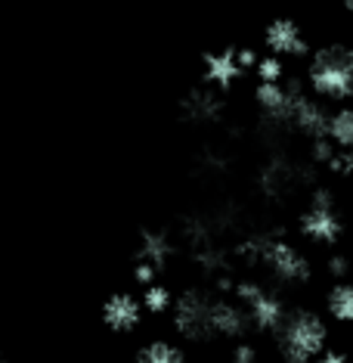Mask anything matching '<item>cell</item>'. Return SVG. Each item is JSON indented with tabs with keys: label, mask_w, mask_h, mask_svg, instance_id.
Segmentation results:
<instances>
[{
	"label": "cell",
	"mask_w": 353,
	"mask_h": 363,
	"mask_svg": "<svg viewBox=\"0 0 353 363\" xmlns=\"http://www.w3.org/2000/svg\"><path fill=\"white\" fill-rule=\"evenodd\" d=\"M251 317L239 301L214 295L211 298V338H226V342H248Z\"/></svg>",
	"instance_id": "obj_6"
},
{
	"label": "cell",
	"mask_w": 353,
	"mask_h": 363,
	"mask_svg": "<svg viewBox=\"0 0 353 363\" xmlns=\"http://www.w3.org/2000/svg\"><path fill=\"white\" fill-rule=\"evenodd\" d=\"M301 233L319 245L338 242V236L344 233V220H341L338 205H310V208L301 214Z\"/></svg>",
	"instance_id": "obj_7"
},
{
	"label": "cell",
	"mask_w": 353,
	"mask_h": 363,
	"mask_svg": "<svg viewBox=\"0 0 353 363\" xmlns=\"http://www.w3.org/2000/svg\"><path fill=\"white\" fill-rule=\"evenodd\" d=\"M328 326L316 311L291 308L276 333V348L285 363H316L325 354Z\"/></svg>",
	"instance_id": "obj_2"
},
{
	"label": "cell",
	"mask_w": 353,
	"mask_h": 363,
	"mask_svg": "<svg viewBox=\"0 0 353 363\" xmlns=\"http://www.w3.org/2000/svg\"><path fill=\"white\" fill-rule=\"evenodd\" d=\"M202 75H204V84L208 87L229 90L242 78L239 50H236V47H226V50H217V53H204L202 56Z\"/></svg>",
	"instance_id": "obj_10"
},
{
	"label": "cell",
	"mask_w": 353,
	"mask_h": 363,
	"mask_svg": "<svg viewBox=\"0 0 353 363\" xmlns=\"http://www.w3.org/2000/svg\"><path fill=\"white\" fill-rule=\"evenodd\" d=\"M239 258L248 264H260L276 283L298 286L310 279V261L298 245L279 233H254L239 245Z\"/></svg>",
	"instance_id": "obj_1"
},
{
	"label": "cell",
	"mask_w": 353,
	"mask_h": 363,
	"mask_svg": "<svg viewBox=\"0 0 353 363\" xmlns=\"http://www.w3.org/2000/svg\"><path fill=\"white\" fill-rule=\"evenodd\" d=\"M325 308L338 323H353V286L350 283H335L325 298Z\"/></svg>",
	"instance_id": "obj_16"
},
{
	"label": "cell",
	"mask_w": 353,
	"mask_h": 363,
	"mask_svg": "<svg viewBox=\"0 0 353 363\" xmlns=\"http://www.w3.org/2000/svg\"><path fill=\"white\" fill-rule=\"evenodd\" d=\"M143 320V301L130 292H115L103 304V323L115 333H130Z\"/></svg>",
	"instance_id": "obj_11"
},
{
	"label": "cell",
	"mask_w": 353,
	"mask_h": 363,
	"mask_svg": "<svg viewBox=\"0 0 353 363\" xmlns=\"http://www.w3.org/2000/svg\"><path fill=\"white\" fill-rule=\"evenodd\" d=\"M254 72H257L260 84H279V81H285V65H282V60H276V56H260Z\"/></svg>",
	"instance_id": "obj_18"
},
{
	"label": "cell",
	"mask_w": 353,
	"mask_h": 363,
	"mask_svg": "<svg viewBox=\"0 0 353 363\" xmlns=\"http://www.w3.org/2000/svg\"><path fill=\"white\" fill-rule=\"evenodd\" d=\"M328 274L338 279V283H344V277L350 274V261L344 258V255H335V258H328Z\"/></svg>",
	"instance_id": "obj_23"
},
{
	"label": "cell",
	"mask_w": 353,
	"mask_h": 363,
	"mask_svg": "<svg viewBox=\"0 0 353 363\" xmlns=\"http://www.w3.org/2000/svg\"><path fill=\"white\" fill-rule=\"evenodd\" d=\"M134 363H190V357L174 342H149L146 348H139Z\"/></svg>",
	"instance_id": "obj_14"
},
{
	"label": "cell",
	"mask_w": 353,
	"mask_h": 363,
	"mask_svg": "<svg viewBox=\"0 0 353 363\" xmlns=\"http://www.w3.org/2000/svg\"><path fill=\"white\" fill-rule=\"evenodd\" d=\"M307 81L323 100H353V47L325 44L310 56Z\"/></svg>",
	"instance_id": "obj_3"
},
{
	"label": "cell",
	"mask_w": 353,
	"mask_h": 363,
	"mask_svg": "<svg viewBox=\"0 0 353 363\" xmlns=\"http://www.w3.org/2000/svg\"><path fill=\"white\" fill-rule=\"evenodd\" d=\"M220 112H224V103H220L214 87H195L183 100L186 121H195V125H202V121H217Z\"/></svg>",
	"instance_id": "obj_12"
},
{
	"label": "cell",
	"mask_w": 353,
	"mask_h": 363,
	"mask_svg": "<svg viewBox=\"0 0 353 363\" xmlns=\"http://www.w3.org/2000/svg\"><path fill=\"white\" fill-rule=\"evenodd\" d=\"M233 295L239 298L242 308L248 311L251 329H260V333H279L282 320L289 317V311H291V308H285L282 292L257 283V279H236Z\"/></svg>",
	"instance_id": "obj_4"
},
{
	"label": "cell",
	"mask_w": 353,
	"mask_h": 363,
	"mask_svg": "<svg viewBox=\"0 0 353 363\" xmlns=\"http://www.w3.org/2000/svg\"><path fill=\"white\" fill-rule=\"evenodd\" d=\"M347 13H350V16H353V0H350V4H347Z\"/></svg>",
	"instance_id": "obj_26"
},
{
	"label": "cell",
	"mask_w": 353,
	"mask_h": 363,
	"mask_svg": "<svg viewBox=\"0 0 353 363\" xmlns=\"http://www.w3.org/2000/svg\"><path fill=\"white\" fill-rule=\"evenodd\" d=\"M328 140L338 150H353V106H341L328 121Z\"/></svg>",
	"instance_id": "obj_15"
},
{
	"label": "cell",
	"mask_w": 353,
	"mask_h": 363,
	"mask_svg": "<svg viewBox=\"0 0 353 363\" xmlns=\"http://www.w3.org/2000/svg\"><path fill=\"white\" fill-rule=\"evenodd\" d=\"M316 363H347V354L344 351H332V348H325V354L319 357Z\"/></svg>",
	"instance_id": "obj_25"
},
{
	"label": "cell",
	"mask_w": 353,
	"mask_h": 363,
	"mask_svg": "<svg viewBox=\"0 0 353 363\" xmlns=\"http://www.w3.org/2000/svg\"><path fill=\"white\" fill-rule=\"evenodd\" d=\"M335 152H338V146H335L332 143V140H313V159L316 162H323V164H328V162H332V155Z\"/></svg>",
	"instance_id": "obj_21"
},
{
	"label": "cell",
	"mask_w": 353,
	"mask_h": 363,
	"mask_svg": "<svg viewBox=\"0 0 353 363\" xmlns=\"http://www.w3.org/2000/svg\"><path fill=\"white\" fill-rule=\"evenodd\" d=\"M174 308V295H170V289L168 286H149L143 292V311H149V313H164V311H170Z\"/></svg>",
	"instance_id": "obj_17"
},
{
	"label": "cell",
	"mask_w": 353,
	"mask_h": 363,
	"mask_svg": "<svg viewBox=\"0 0 353 363\" xmlns=\"http://www.w3.org/2000/svg\"><path fill=\"white\" fill-rule=\"evenodd\" d=\"M264 44L270 56H276V60H282V56H303L310 53V44L307 38H303V31L298 22L291 19H276L270 22L267 31H264Z\"/></svg>",
	"instance_id": "obj_9"
},
{
	"label": "cell",
	"mask_w": 353,
	"mask_h": 363,
	"mask_svg": "<svg viewBox=\"0 0 353 363\" xmlns=\"http://www.w3.org/2000/svg\"><path fill=\"white\" fill-rule=\"evenodd\" d=\"M328 121H332V112L325 109L323 100L303 94L294 100L291 106V130H298L307 140H325L328 137Z\"/></svg>",
	"instance_id": "obj_8"
},
{
	"label": "cell",
	"mask_w": 353,
	"mask_h": 363,
	"mask_svg": "<svg viewBox=\"0 0 353 363\" xmlns=\"http://www.w3.org/2000/svg\"><path fill=\"white\" fill-rule=\"evenodd\" d=\"M257 62H260V56L251 50V47H239V65H242V72H248V69H257Z\"/></svg>",
	"instance_id": "obj_24"
},
{
	"label": "cell",
	"mask_w": 353,
	"mask_h": 363,
	"mask_svg": "<svg viewBox=\"0 0 353 363\" xmlns=\"http://www.w3.org/2000/svg\"><path fill=\"white\" fill-rule=\"evenodd\" d=\"M257 360V348L251 342H239L233 348V363H254Z\"/></svg>",
	"instance_id": "obj_22"
},
{
	"label": "cell",
	"mask_w": 353,
	"mask_h": 363,
	"mask_svg": "<svg viewBox=\"0 0 353 363\" xmlns=\"http://www.w3.org/2000/svg\"><path fill=\"white\" fill-rule=\"evenodd\" d=\"M211 298L204 289H183L174 298L170 320L180 338L186 342H211Z\"/></svg>",
	"instance_id": "obj_5"
},
{
	"label": "cell",
	"mask_w": 353,
	"mask_h": 363,
	"mask_svg": "<svg viewBox=\"0 0 353 363\" xmlns=\"http://www.w3.org/2000/svg\"><path fill=\"white\" fill-rule=\"evenodd\" d=\"M170 252H174V242H170V236L164 233V230H143V233H139L137 261H146L161 270L164 264H168Z\"/></svg>",
	"instance_id": "obj_13"
},
{
	"label": "cell",
	"mask_w": 353,
	"mask_h": 363,
	"mask_svg": "<svg viewBox=\"0 0 353 363\" xmlns=\"http://www.w3.org/2000/svg\"><path fill=\"white\" fill-rule=\"evenodd\" d=\"M325 168L338 177H353V150H338Z\"/></svg>",
	"instance_id": "obj_19"
},
{
	"label": "cell",
	"mask_w": 353,
	"mask_h": 363,
	"mask_svg": "<svg viewBox=\"0 0 353 363\" xmlns=\"http://www.w3.org/2000/svg\"><path fill=\"white\" fill-rule=\"evenodd\" d=\"M0 363H6V360H4V354H0Z\"/></svg>",
	"instance_id": "obj_27"
},
{
	"label": "cell",
	"mask_w": 353,
	"mask_h": 363,
	"mask_svg": "<svg viewBox=\"0 0 353 363\" xmlns=\"http://www.w3.org/2000/svg\"><path fill=\"white\" fill-rule=\"evenodd\" d=\"M155 277H158V267H152V264H146V261L134 264V279H137V283H143L146 289L155 286Z\"/></svg>",
	"instance_id": "obj_20"
}]
</instances>
